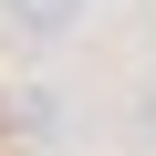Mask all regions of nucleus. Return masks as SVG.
Returning <instances> with one entry per match:
<instances>
[{"label":"nucleus","mask_w":156,"mask_h":156,"mask_svg":"<svg viewBox=\"0 0 156 156\" xmlns=\"http://www.w3.org/2000/svg\"><path fill=\"white\" fill-rule=\"evenodd\" d=\"M11 21L52 42V31H73V21H83V0H11Z\"/></svg>","instance_id":"nucleus-1"},{"label":"nucleus","mask_w":156,"mask_h":156,"mask_svg":"<svg viewBox=\"0 0 156 156\" xmlns=\"http://www.w3.org/2000/svg\"><path fill=\"white\" fill-rule=\"evenodd\" d=\"M146 135H156V104H146Z\"/></svg>","instance_id":"nucleus-2"}]
</instances>
